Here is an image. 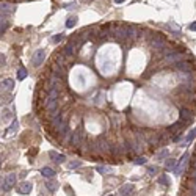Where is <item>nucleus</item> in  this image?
Segmentation results:
<instances>
[{"instance_id":"nucleus-31","label":"nucleus","mask_w":196,"mask_h":196,"mask_svg":"<svg viewBox=\"0 0 196 196\" xmlns=\"http://www.w3.org/2000/svg\"><path fill=\"white\" fill-rule=\"evenodd\" d=\"M46 185H47V188H49V191H52V193H53L55 190H57V187H58V185H57V182H47V184H46Z\"/></svg>"},{"instance_id":"nucleus-2","label":"nucleus","mask_w":196,"mask_h":196,"mask_svg":"<svg viewBox=\"0 0 196 196\" xmlns=\"http://www.w3.org/2000/svg\"><path fill=\"white\" fill-rule=\"evenodd\" d=\"M182 57H184L182 52H174V50H173V52H170V53L165 55L163 61H165L166 64H174V63H177V61H181Z\"/></svg>"},{"instance_id":"nucleus-5","label":"nucleus","mask_w":196,"mask_h":196,"mask_svg":"<svg viewBox=\"0 0 196 196\" xmlns=\"http://www.w3.org/2000/svg\"><path fill=\"white\" fill-rule=\"evenodd\" d=\"M187 160H188V154H184L182 155V158L179 162H177V165H176V168H174V174H177V176H181L184 171H185V166H187Z\"/></svg>"},{"instance_id":"nucleus-6","label":"nucleus","mask_w":196,"mask_h":196,"mask_svg":"<svg viewBox=\"0 0 196 196\" xmlns=\"http://www.w3.org/2000/svg\"><path fill=\"white\" fill-rule=\"evenodd\" d=\"M16 173H10V174H8L6 177H5V181H3V185H2V188L5 190V191H8V190H10L11 188V187L16 184Z\"/></svg>"},{"instance_id":"nucleus-19","label":"nucleus","mask_w":196,"mask_h":196,"mask_svg":"<svg viewBox=\"0 0 196 196\" xmlns=\"http://www.w3.org/2000/svg\"><path fill=\"white\" fill-rule=\"evenodd\" d=\"M17 191H19L21 194H29L32 191V184L30 182H25L21 185V188H17Z\"/></svg>"},{"instance_id":"nucleus-4","label":"nucleus","mask_w":196,"mask_h":196,"mask_svg":"<svg viewBox=\"0 0 196 196\" xmlns=\"http://www.w3.org/2000/svg\"><path fill=\"white\" fill-rule=\"evenodd\" d=\"M61 50H63V53L66 55L68 58H74V57H76V53H77V50H79V47H77V46L74 44L72 41H69Z\"/></svg>"},{"instance_id":"nucleus-25","label":"nucleus","mask_w":196,"mask_h":196,"mask_svg":"<svg viewBox=\"0 0 196 196\" xmlns=\"http://www.w3.org/2000/svg\"><path fill=\"white\" fill-rule=\"evenodd\" d=\"M158 182H160L162 185H165V187L171 185V181H170V177H168V176H160V177H158Z\"/></svg>"},{"instance_id":"nucleus-12","label":"nucleus","mask_w":196,"mask_h":196,"mask_svg":"<svg viewBox=\"0 0 196 196\" xmlns=\"http://www.w3.org/2000/svg\"><path fill=\"white\" fill-rule=\"evenodd\" d=\"M58 96H60V90H57V88H49V86H47V97H46L44 102H47V100H57Z\"/></svg>"},{"instance_id":"nucleus-41","label":"nucleus","mask_w":196,"mask_h":196,"mask_svg":"<svg viewBox=\"0 0 196 196\" xmlns=\"http://www.w3.org/2000/svg\"><path fill=\"white\" fill-rule=\"evenodd\" d=\"M191 166H193V168H196V155L191 158Z\"/></svg>"},{"instance_id":"nucleus-36","label":"nucleus","mask_w":196,"mask_h":196,"mask_svg":"<svg viewBox=\"0 0 196 196\" xmlns=\"http://www.w3.org/2000/svg\"><path fill=\"white\" fill-rule=\"evenodd\" d=\"M165 157H168V149H163L160 154H157V158H165Z\"/></svg>"},{"instance_id":"nucleus-44","label":"nucleus","mask_w":196,"mask_h":196,"mask_svg":"<svg viewBox=\"0 0 196 196\" xmlns=\"http://www.w3.org/2000/svg\"><path fill=\"white\" fill-rule=\"evenodd\" d=\"M108 196H113V194H108Z\"/></svg>"},{"instance_id":"nucleus-26","label":"nucleus","mask_w":196,"mask_h":196,"mask_svg":"<svg viewBox=\"0 0 196 196\" xmlns=\"http://www.w3.org/2000/svg\"><path fill=\"white\" fill-rule=\"evenodd\" d=\"M76 24H77V17H76V16L69 17V19L66 21V27H68V29H72V27L76 25Z\"/></svg>"},{"instance_id":"nucleus-22","label":"nucleus","mask_w":196,"mask_h":196,"mask_svg":"<svg viewBox=\"0 0 196 196\" xmlns=\"http://www.w3.org/2000/svg\"><path fill=\"white\" fill-rule=\"evenodd\" d=\"M2 86H3L6 91H11V90L14 88V82H13L11 79H5V80L2 82Z\"/></svg>"},{"instance_id":"nucleus-30","label":"nucleus","mask_w":196,"mask_h":196,"mask_svg":"<svg viewBox=\"0 0 196 196\" xmlns=\"http://www.w3.org/2000/svg\"><path fill=\"white\" fill-rule=\"evenodd\" d=\"M17 127H19V123H17V121L14 119V121H13V124H11V127L6 130V133H11V132H14V130H17Z\"/></svg>"},{"instance_id":"nucleus-34","label":"nucleus","mask_w":196,"mask_h":196,"mask_svg":"<svg viewBox=\"0 0 196 196\" xmlns=\"http://www.w3.org/2000/svg\"><path fill=\"white\" fill-rule=\"evenodd\" d=\"M147 173H149V174H157V173H158V168H157V166H149V168H147Z\"/></svg>"},{"instance_id":"nucleus-43","label":"nucleus","mask_w":196,"mask_h":196,"mask_svg":"<svg viewBox=\"0 0 196 196\" xmlns=\"http://www.w3.org/2000/svg\"><path fill=\"white\" fill-rule=\"evenodd\" d=\"M115 2H116V3H123V2H124V0H115Z\"/></svg>"},{"instance_id":"nucleus-13","label":"nucleus","mask_w":196,"mask_h":196,"mask_svg":"<svg viewBox=\"0 0 196 196\" xmlns=\"http://www.w3.org/2000/svg\"><path fill=\"white\" fill-rule=\"evenodd\" d=\"M82 132H79V130H76L74 132V135L71 137V144L74 146V147H79L80 146V143H82Z\"/></svg>"},{"instance_id":"nucleus-45","label":"nucleus","mask_w":196,"mask_h":196,"mask_svg":"<svg viewBox=\"0 0 196 196\" xmlns=\"http://www.w3.org/2000/svg\"><path fill=\"white\" fill-rule=\"evenodd\" d=\"M194 151H196V149H194ZM194 155H196V152H194Z\"/></svg>"},{"instance_id":"nucleus-18","label":"nucleus","mask_w":196,"mask_h":196,"mask_svg":"<svg viewBox=\"0 0 196 196\" xmlns=\"http://www.w3.org/2000/svg\"><path fill=\"white\" fill-rule=\"evenodd\" d=\"M132 191H133V185L132 184H126L123 188L119 190L121 196H129V194H132Z\"/></svg>"},{"instance_id":"nucleus-24","label":"nucleus","mask_w":196,"mask_h":196,"mask_svg":"<svg viewBox=\"0 0 196 196\" xmlns=\"http://www.w3.org/2000/svg\"><path fill=\"white\" fill-rule=\"evenodd\" d=\"M10 11H11V6L10 5H8V3H5V2H2V17L5 16H8V14H10Z\"/></svg>"},{"instance_id":"nucleus-27","label":"nucleus","mask_w":196,"mask_h":196,"mask_svg":"<svg viewBox=\"0 0 196 196\" xmlns=\"http://www.w3.org/2000/svg\"><path fill=\"white\" fill-rule=\"evenodd\" d=\"M97 173H100V174H110L111 173V168H108V166H97Z\"/></svg>"},{"instance_id":"nucleus-1","label":"nucleus","mask_w":196,"mask_h":196,"mask_svg":"<svg viewBox=\"0 0 196 196\" xmlns=\"http://www.w3.org/2000/svg\"><path fill=\"white\" fill-rule=\"evenodd\" d=\"M151 47H152L154 50H163V49L166 47V39L163 38L162 35L154 36V38L151 39Z\"/></svg>"},{"instance_id":"nucleus-11","label":"nucleus","mask_w":196,"mask_h":196,"mask_svg":"<svg viewBox=\"0 0 196 196\" xmlns=\"http://www.w3.org/2000/svg\"><path fill=\"white\" fill-rule=\"evenodd\" d=\"M63 121H64V118H63V115L60 113V111H58V113L57 115H53V118H52V126H53V129H60L64 123H63Z\"/></svg>"},{"instance_id":"nucleus-8","label":"nucleus","mask_w":196,"mask_h":196,"mask_svg":"<svg viewBox=\"0 0 196 196\" xmlns=\"http://www.w3.org/2000/svg\"><path fill=\"white\" fill-rule=\"evenodd\" d=\"M44 58H46V52L42 50V49H39V50H36L35 52V55H33V66H36V68H38L39 66V64L44 61Z\"/></svg>"},{"instance_id":"nucleus-21","label":"nucleus","mask_w":196,"mask_h":196,"mask_svg":"<svg viewBox=\"0 0 196 196\" xmlns=\"http://www.w3.org/2000/svg\"><path fill=\"white\" fill-rule=\"evenodd\" d=\"M41 176H44V177H47V179H52V177L55 176V171L52 170V168H42L41 170Z\"/></svg>"},{"instance_id":"nucleus-37","label":"nucleus","mask_w":196,"mask_h":196,"mask_svg":"<svg viewBox=\"0 0 196 196\" xmlns=\"http://www.w3.org/2000/svg\"><path fill=\"white\" fill-rule=\"evenodd\" d=\"M79 166H80V162H77V160H74V162L69 163V168H71V170H74V168H79Z\"/></svg>"},{"instance_id":"nucleus-7","label":"nucleus","mask_w":196,"mask_h":196,"mask_svg":"<svg viewBox=\"0 0 196 196\" xmlns=\"http://www.w3.org/2000/svg\"><path fill=\"white\" fill-rule=\"evenodd\" d=\"M173 66H174V68H176L177 71H181V72H191V63H190V61L181 60V61L174 63Z\"/></svg>"},{"instance_id":"nucleus-10","label":"nucleus","mask_w":196,"mask_h":196,"mask_svg":"<svg viewBox=\"0 0 196 196\" xmlns=\"http://www.w3.org/2000/svg\"><path fill=\"white\" fill-rule=\"evenodd\" d=\"M50 71L53 72V74H57V76H60V77H63L64 74H66V68L64 66H61V64H58V63H52V66H50Z\"/></svg>"},{"instance_id":"nucleus-40","label":"nucleus","mask_w":196,"mask_h":196,"mask_svg":"<svg viewBox=\"0 0 196 196\" xmlns=\"http://www.w3.org/2000/svg\"><path fill=\"white\" fill-rule=\"evenodd\" d=\"M188 29H190L191 32H196V22H191V24L188 25Z\"/></svg>"},{"instance_id":"nucleus-42","label":"nucleus","mask_w":196,"mask_h":196,"mask_svg":"<svg viewBox=\"0 0 196 196\" xmlns=\"http://www.w3.org/2000/svg\"><path fill=\"white\" fill-rule=\"evenodd\" d=\"M0 61H2V64H5V55L2 53V57H0Z\"/></svg>"},{"instance_id":"nucleus-16","label":"nucleus","mask_w":196,"mask_h":196,"mask_svg":"<svg viewBox=\"0 0 196 196\" xmlns=\"http://www.w3.org/2000/svg\"><path fill=\"white\" fill-rule=\"evenodd\" d=\"M49 157L52 158L53 162H57V163H63L64 160H66V157L61 155V154H58V152H55V151H50V152H49Z\"/></svg>"},{"instance_id":"nucleus-15","label":"nucleus","mask_w":196,"mask_h":196,"mask_svg":"<svg viewBox=\"0 0 196 196\" xmlns=\"http://www.w3.org/2000/svg\"><path fill=\"white\" fill-rule=\"evenodd\" d=\"M179 115H181V119L184 121V123H188V121H191V118H193V113L190 110H187V108H182Z\"/></svg>"},{"instance_id":"nucleus-28","label":"nucleus","mask_w":196,"mask_h":196,"mask_svg":"<svg viewBox=\"0 0 196 196\" xmlns=\"http://www.w3.org/2000/svg\"><path fill=\"white\" fill-rule=\"evenodd\" d=\"M194 137H196V129H193L191 132H190L188 135L185 137V141H184V143H185V144H187V143H190V141H191V140H193Z\"/></svg>"},{"instance_id":"nucleus-35","label":"nucleus","mask_w":196,"mask_h":196,"mask_svg":"<svg viewBox=\"0 0 196 196\" xmlns=\"http://www.w3.org/2000/svg\"><path fill=\"white\" fill-rule=\"evenodd\" d=\"M6 27H8V22H6V19H3V17H2V29H0V32H2V35H3V32L6 30Z\"/></svg>"},{"instance_id":"nucleus-23","label":"nucleus","mask_w":196,"mask_h":196,"mask_svg":"<svg viewBox=\"0 0 196 196\" xmlns=\"http://www.w3.org/2000/svg\"><path fill=\"white\" fill-rule=\"evenodd\" d=\"M165 165H166V170H174L176 165H177V162L174 160V158H166Z\"/></svg>"},{"instance_id":"nucleus-33","label":"nucleus","mask_w":196,"mask_h":196,"mask_svg":"<svg viewBox=\"0 0 196 196\" xmlns=\"http://www.w3.org/2000/svg\"><path fill=\"white\" fill-rule=\"evenodd\" d=\"M137 165H144L146 163V158L144 157H138V158H135V160H133Z\"/></svg>"},{"instance_id":"nucleus-14","label":"nucleus","mask_w":196,"mask_h":196,"mask_svg":"<svg viewBox=\"0 0 196 196\" xmlns=\"http://www.w3.org/2000/svg\"><path fill=\"white\" fill-rule=\"evenodd\" d=\"M68 60H69V58L61 52V53H58L57 57H55V60H53V61H55V63H58V64H61V66H64V68L68 69V64H69V63H68Z\"/></svg>"},{"instance_id":"nucleus-39","label":"nucleus","mask_w":196,"mask_h":196,"mask_svg":"<svg viewBox=\"0 0 196 196\" xmlns=\"http://www.w3.org/2000/svg\"><path fill=\"white\" fill-rule=\"evenodd\" d=\"M190 196H196V184L191 185V188H190Z\"/></svg>"},{"instance_id":"nucleus-32","label":"nucleus","mask_w":196,"mask_h":196,"mask_svg":"<svg viewBox=\"0 0 196 196\" xmlns=\"http://www.w3.org/2000/svg\"><path fill=\"white\" fill-rule=\"evenodd\" d=\"M61 39H63V35H55L53 38H52V42H53V44H57V42H60Z\"/></svg>"},{"instance_id":"nucleus-17","label":"nucleus","mask_w":196,"mask_h":196,"mask_svg":"<svg viewBox=\"0 0 196 196\" xmlns=\"http://www.w3.org/2000/svg\"><path fill=\"white\" fill-rule=\"evenodd\" d=\"M179 80L184 83V85H187V83H191L193 82V76L190 72H182L181 76H179Z\"/></svg>"},{"instance_id":"nucleus-20","label":"nucleus","mask_w":196,"mask_h":196,"mask_svg":"<svg viewBox=\"0 0 196 196\" xmlns=\"http://www.w3.org/2000/svg\"><path fill=\"white\" fill-rule=\"evenodd\" d=\"M185 124H187V123H184L182 119H179L177 123H174V124L170 127V132H177V130H182V129L185 127Z\"/></svg>"},{"instance_id":"nucleus-29","label":"nucleus","mask_w":196,"mask_h":196,"mask_svg":"<svg viewBox=\"0 0 196 196\" xmlns=\"http://www.w3.org/2000/svg\"><path fill=\"white\" fill-rule=\"evenodd\" d=\"M27 77V71H25V68H19V71H17V79L19 80H24Z\"/></svg>"},{"instance_id":"nucleus-3","label":"nucleus","mask_w":196,"mask_h":196,"mask_svg":"<svg viewBox=\"0 0 196 196\" xmlns=\"http://www.w3.org/2000/svg\"><path fill=\"white\" fill-rule=\"evenodd\" d=\"M47 86H49V88H57V90H61V86H63L61 77L52 72L50 76H49V79H47Z\"/></svg>"},{"instance_id":"nucleus-9","label":"nucleus","mask_w":196,"mask_h":196,"mask_svg":"<svg viewBox=\"0 0 196 196\" xmlns=\"http://www.w3.org/2000/svg\"><path fill=\"white\" fill-rule=\"evenodd\" d=\"M44 105H46V110H47L49 113H52V115H57L58 113V104H57V100H47V102H44Z\"/></svg>"},{"instance_id":"nucleus-38","label":"nucleus","mask_w":196,"mask_h":196,"mask_svg":"<svg viewBox=\"0 0 196 196\" xmlns=\"http://www.w3.org/2000/svg\"><path fill=\"white\" fill-rule=\"evenodd\" d=\"M158 143V137H151V138H149V144H157Z\"/></svg>"}]
</instances>
